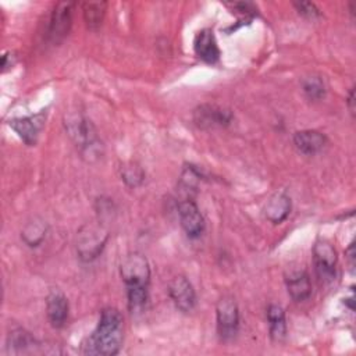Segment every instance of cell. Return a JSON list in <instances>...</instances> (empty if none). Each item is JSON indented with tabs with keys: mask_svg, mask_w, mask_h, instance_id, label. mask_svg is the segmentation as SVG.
Returning <instances> with one entry per match:
<instances>
[{
	"mask_svg": "<svg viewBox=\"0 0 356 356\" xmlns=\"http://www.w3.org/2000/svg\"><path fill=\"white\" fill-rule=\"evenodd\" d=\"M124 339V320L121 313L114 307L102 310L96 330L89 335L83 343L82 352L85 355H117L122 346Z\"/></svg>",
	"mask_w": 356,
	"mask_h": 356,
	"instance_id": "obj_1",
	"label": "cell"
},
{
	"mask_svg": "<svg viewBox=\"0 0 356 356\" xmlns=\"http://www.w3.org/2000/svg\"><path fill=\"white\" fill-rule=\"evenodd\" d=\"M65 129L75 145L81 149L83 156L92 157L100 154L102 143L96 135V131L90 121H88L82 114H70L65 118Z\"/></svg>",
	"mask_w": 356,
	"mask_h": 356,
	"instance_id": "obj_2",
	"label": "cell"
},
{
	"mask_svg": "<svg viewBox=\"0 0 356 356\" xmlns=\"http://www.w3.org/2000/svg\"><path fill=\"white\" fill-rule=\"evenodd\" d=\"M108 234L102 224H85L76 235V253L82 261L95 260L103 250Z\"/></svg>",
	"mask_w": 356,
	"mask_h": 356,
	"instance_id": "obj_3",
	"label": "cell"
},
{
	"mask_svg": "<svg viewBox=\"0 0 356 356\" xmlns=\"http://www.w3.org/2000/svg\"><path fill=\"white\" fill-rule=\"evenodd\" d=\"M120 273L127 289H147L150 281V267L147 259L138 252L124 257L120 266Z\"/></svg>",
	"mask_w": 356,
	"mask_h": 356,
	"instance_id": "obj_4",
	"label": "cell"
},
{
	"mask_svg": "<svg viewBox=\"0 0 356 356\" xmlns=\"http://www.w3.org/2000/svg\"><path fill=\"white\" fill-rule=\"evenodd\" d=\"M313 261L317 277L323 282L334 281L337 275V252L334 246L324 239H320L313 246Z\"/></svg>",
	"mask_w": 356,
	"mask_h": 356,
	"instance_id": "obj_5",
	"label": "cell"
},
{
	"mask_svg": "<svg viewBox=\"0 0 356 356\" xmlns=\"http://www.w3.org/2000/svg\"><path fill=\"white\" fill-rule=\"evenodd\" d=\"M217 330L224 341L232 339L239 327V310L236 302L231 296H222L216 307Z\"/></svg>",
	"mask_w": 356,
	"mask_h": 356,
	"instance_id": "obj_6",
	"label": "cell"
},
{
	"mask_svg": "<svg viewBox=\"0 0 356 356\" xmlns=\"http://www.w3.org/2000/svg\"><path fill=\"white\" fill-rule=\"evenodd\" d=\"M72 10L74 4L70 1L57 3L49 21L47 36L51 43H60L70 32L72 24Z\"/></svg>",
	"mask_w": 356,
	"mask_h": 356,
	"instance_id": "obj_7",
	"label": "cell"
},
{
	"mask_svg": "<svg viewBox=\"0 0 356 356\" xmlns=\"http://www.w3.org/2000/svg\"><path fill=\"white\" fill-rule=\"evenodd\" d=\"M231 111L216 104H202L193 111V122L202 129L225 127L231 122Z\"/></svg>",
	"mask_w": 356,
	"mask_h": 356,
	"instance_id": "obj_8",
	"label": "cell"
},
{
	"mask_svg": "<svg viewBox=\"0 0 356 356\" xmlns=\"http://www.w3.org/2000/svg\"><path fill=\"white\" fill-rule=\"evenodd\" d=\"M168 295L177 309L184 313L192 312L196 306V293L192 284L182 275L175 277L168 284Z\"/></svg>",
	"mask_w": 356,
	"mask_h": 356,
	"instance_id": "obj_9",
	"label": "cell"
},
{
	"mask_svg": "<svg viewBox=\"0 0 356 356\" xmlns=\"http://www.w3.org/2000/svg\"><path fill=\"white\" fill-rule=\"evenodd\" d=\"M178 214H179L181 225L188 236L197 238L202 235L204 229V220L193 200L185 199L179 202Z\"/></svg>",
	"mask_w": 356,
	"mask_h": 356,
	"instance_id": "obj_10",
	"label": "cell"
},
{
	"mask_svg": "<svg viewBox=\"0 0 356 356\" xmlns=\"http://www.w3.org/2000/svg\"><path fill=\"white\" fill-rule=\"evenodd\" d=\"M46 120V111H40L35 115L29 117H21V118H13L10 120L8 125L18 134V136L26 143V145H35L38 135L44 124Z\"/></svg>",
	"mask_w": 356,
	"mask_h": 356,
	"instance_id": "obj_11",
	"label": "cell"
},
{
	"mask_svg": "<svg viewBox=\"0 0 356 356\" xmlns=\"http://www.w3.org/2000/svg\"><path fill=\"white\" fill-rule=\"evenodd\" d=\"M193 49L196 56L204 63L214 64L220 58V49L211 29H202L196 33L193 40Z\"/></svg>",
	"mask_w": 356,
	"mask_h": 356,
	"instance_id": "obj_12",
	"label": "cell"
},
{
	"mask_svg": "<svg viewBox=\"0 0 356 356\" xmlns=\"http://www.w3.org/2000/svg\"><path fill=\"white\" fill-rule=\"evenodd\" d=\"M46 313L50 324L54 328H61L65 324L68 317V300L61 291L53 289L47 295Z\"/></svg>",
	"mask_w": 356,
	"mask_h": 356,
	"instance_id": "obj_13",
	"label": "cell"
},
{
	"mask_svg": "<svg viewBox=\"0 0 356 356\" xmlns=\"http://www.w3.org/2000/svg\"><path fill=\"white\" fill-rule=\"evenodd\" d=\"M286 289L291 298L296 302H303L312 295V284L309 274L305 270L291 271L285 278Z\"/></svg>",
	"mask_w": 356,
	"mask_h": 356,
	"instance_id": "obj_14",
	"label": "cell"
},
{
	"mask_svg": "<svg viewBox=\"0 0 356 356\" xmlns=\"http://www.w3.org/2000/svg\"><path fill=\"white\" fill-rule=\"evenodd\" d=\"M325 142H327L325 136L321 132L314 129L298 131L293 135V143L296 149L303 154H309V156L320 152L324 147Z\"/></svg>",
	"mask_w": 356,
	"mask_h": 356,
	"instance_id": "obj_15",
	"label": "cell"
},
{
	"mask_svg": "<svg viewBox=\"0 0 356 356\" xmlns=\"http://www.w3.org/2000/svg\"><path fill=\"white\" fill-rule=\"evenodd\" d=\"M291 211V199L284 192L274 193L264 206V214L267 220L274 224L282 222Z\"/></svg>",
	"mask_w": 356,
	"mask_h": 356,
	"instance_id": "obj_16",
	"label": "cell"
},
{
	"mask_svg": "<svg viewBox=\"0 0 356 356\" xmlns=\"http://www.w3.org/2000/svg\"><path fill=\"white\" fill-rule=\"evenodd\" d=\"M47 232V225L43 220L40 218H33L32 221L26 222L25 227L21 231V238L24 239V242L31 246V248H36L42 243V241L44 239Z\"/></svg>",
	"mask_w": 356,
	"mask_h": 356,
	"instance_id": "obj_17",
	"label": "cell"
},
{
	"mask_svg": "<svg viewBox=\"0 0 356 356\" xmlns=\"http://www.w3.org/2000/svg\"><path fill=\"white\" fill-rule=\"evenodd\" d=\"M267 320L270 325V335L275 341H281L286 332L285 312L278 305H270L267 309Z\"/></svg>",
	"mask_w": 356,
	"mask_h": 356,
	"instance_id": "obj_18",
	"label": "cell"
},
{
	"mask_svg": "<svg viewBox=\"0 0 356 356\" xmlns=\"http://www.w3.org/2000/svg\"><path fill=\"white\" fill-rule=\"evenodd\" d=\"M7 343H8L10 350L13 349V352H15V353H25V352H29L33 349V345H36V341L25 330L15 328L8 334Z\"/></svg>",
	"mask_w": 356,
	"mask_h": 356,
	"instance_id": "obj_19",
	"label": "cell"
},
{
	"mask_svg": "<svg viewBox=\"0 0 356 356\" xmlns=\"http://www.w3.org/2000/svg\"><path fill=\"white\" fill-rule=\"evenodd\" d=\"M107 3H85L83 4V19L89 29H97L104 18Z\"/></svg>",
	"mask_w": 356,
	"mask_h": 356,
	"instance_id": "obj_20",
	"label": "cell"
},
{
	"mask_svg": "<svg viewBox=\"0 0 356 356\" xmlns=\"http://www.w3.org/2000/svg\"><path fill=\"white\" fill-rule=\"evenodd\" d=\"M302 88L305 95L310 99V100H320L321 97H324L325 95V85L324 81L317 76V75H310L306 76L302 81Z\"/></svg>",
	"mask_w": 356,
	"mask_h": 356,
	"instance_id": "obj_21",
	"label": "cell"
},
{
	"mask_svg": "<svg viewBox=\"0 0 356 356\" xmlns=\"http://www.w3.org/2000/svg\"><path fill=\"white\" fill-rule=\"evenodd\" d=\"M121 178L128 186L136 188L143 182L145 172L138 164L128 163V164H124L121 167Z\"/></svg>",
	"mask_w": 356,
	"mask_h": 356,
	"instance_id": "obj_22",
	"label": "cell"
},
{
	"mask_svg": "<svg viewBox=\"0 0 356 356\" xmlns=\"http://www.w3.org/2000/svg\"><path fill=\"white\" fill-rule=\"evenodd\" d=\"M293 6L298 10V13L306 18H316L320 15V10L316 7L314 3L300 1V3H293Z\"/></svg>",
	"mask_w": 356,
	"mask_h": 356,
	"instance_id": "obj_23",
	"label": "cell"
},
{
	"mask_svg": "<svg viewBox=\"0 0 356 356\" xmlns=\"http://www.w3.org/2000/svg\"><path fill=\"white\" fill-rule=\"evenodd\" d=\"M353 102H355V92H353V89H350V92H349V97H348V106H349V110H350V113L353 114L355 111V107H353Z\"/></svg>",
	"mask_w": 356,
	"mask_h": 356,
	"instance_id": "obj_24",
	"label": "cell"
}]
</instances>
